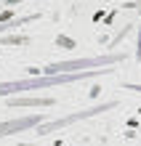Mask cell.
I'll use <instances>...</instances> for the list:
<instances>
[{
    "label": "cell",
    "instance_id": "obj_4",
    "mask_svg": "<svg viewBox=\"0 0 141 146\" xmlns=\"http://www.w3.org/2000/svg\"><path fill=\"white\" fill-rule=\"evenodd\" d=\"M43 119H45L43 114H27V117L5 119V122H0V138H5V135H13V133H21V130H29V127L40 125Z\"/></svg>",
    "mask_w": 141,
    "mask_h": 146
},
{
    "label": "cell",
    "instance_id": "obj_8",
    "mask_svg": "<svg viewBox=\"0 0 141 146\" xmlns=\"http://www.w3.org/2000/svg\"><path fill=\"white\" fill-rule=\"evenodd\" d=\"M128 90H136V93H141V85H125Z\"/></svg>",
    "mask_w": 141,
    "mask_h": 146
},
{
    "label": "cell",
    "instance_id": "obj_9",
    "mask_svg": "<svg viewBox=\"0 0 141 146\" xmlns=\"http://www.w3.org/2000/svg\"><path fill=\"white\" fill-rule=\"evenodd\" d=\"M5 3H8V5H11V3H24V0H5Z\"/></svg>",
    "mask_w": 141,
    "mask_h": 146
},
{
    "label": "cell",
    "instance_id": "obj_7",
    "mask_svg": "<svg viewBox=\"0 0 141 146\" xmlns=\"http://www.w3.org/2000/svg\"><path fill=\"white\" fill-rule=\"evenodd\" d=\"M0 42H11V45H13V42H27V37H5V40H0Z\"/></svg>",
    "mask_w": 141,
    "mask_h": 146
},
{
    "label": "cell",
    "instance_id": "obj_6",
    "mask_svg": "<svg viewBox=\"0 0 141 146\" xmlns=\"http://www.w3.org/2000/svg\"><path fill=\"white\" fill-rule=\"evenodd\" d=\"M27 21H37V13H32V16H19V19H13V21H3V24H0V32L16 29V27H21V24H27Z\"/></svg>",
    "mask_w": 141,
    "mask_h": 146
},
{
    "label": "cell",
    "instance_id": "obj_5",
    "mask_svg": "<svg viewBox=\"0 0 141 146\" xmlns=\"http://www.w3.org/2000/svg\"><path fill=\"white\" fill-rule=\"evenodd\" d=\"M53 98H8V106H51Z\"/></svg>",
    "mask_w": 141,
    "mask_h": 146
},
{
    "label": "cell",
    "instance_id": "obj_1",
    "mask_svg": "<svg viewBox=\"0 0 141 146\" xmlns=\"http://www.w3.org/2000/svg\"><path fill=\"white\" fill-rule=\"evenodd\" d=\"M99 72H112V69H88V72H56L48 77H29V80H13V82H0V96H13L21 90H43V88H53V85H69L77 80H91Z\"/></svg>",
    "mask_w": 141,
    "mask_h": 146
},
{
    "label": "cell",
    "instance_id": "obj_3",
    "mask_svg": "<svg viewBox=\"0 0 141 146\" xmlns=\"http://www.w3.org/2000/svg\"><path fill=\"white\" fill-rule=\"evenodd\" d=\"M122 61L120 53H109V56H96V58H80V61H59V64H48L45 72L56 74V72H80V69H93V66H109Z\"/></svg>",
    "mask_w": 141,
    "mask_h": 146
},
{
    "label": "cell",
    "instance_id": "obj_2",
    "mask_svg": "<svg viewBox=\"0 0 141 146\" xmlns=\"http://www.w3.org/2000/svg\"><path fill=\"white\" fill-rule=\"evenodd\" d=\"M117 106V101H107V104H99V106H91V109H85V111H75V114H69V117H61V119H51V122H40V125H35V133L37 135H48V133H56L61 130V127H67V125H72L77 122V119H88V117H96V114H101V111H109Z\"/></svg>",
    "mask_w": 141,
    "mask_h": 146
}]
</instances>
